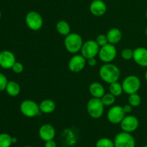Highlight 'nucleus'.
Instances as JSON below:
<instances>
[{
    "label": "nucleus",
    "mask_w": 147,
    "mask_h": 147,
    "mask_svg": "<svg viewBox=\"0 0 147 147\" xmlns=\"http://www.w3.org/2000/svg\"><path fill=\"white\" fill-rule=\"evenodd\" d=\"M21 113L27 118H34L40 114V110L38 104L32 99H25L20 105Z\"/></svg>",
    "instance_id": "nucleus-5"
},
{
    "label": "nucleus",
    "mask_w": 147,
    "mask_h": 147,
    "mask_svg": "<svg viewBox=\"0 0 147 147\" xmlns=\"http://www.w3.org/2000/svg\"><path fill=\"white\" fill-rule=\"evenodd\" d=\"M64 44L67 52L75 54L81 50L83 44V38L78 33H70L65 37Z\"/></svg>",
    "instance_id": "nucleus-2"
},
{
    "label": "nucleus",
    "mask_w": 147,
    "mask_h": 147,
    "mask_svg": "<svg viewBox=\"0 0 147 147\" xmlns=\"http://www.w3.org/2000/svg\"><path fill=\"white\" fill-rule=\"evenodd\" d=\"M99 76L103 82L110 84L113 82H119L121 76V71L116 65L112 63H106L100 66Z\"/></svg>",
    "instance_id": "nucleus-1"
},
{
    "label": "nucleus",
    "mask_w": 147,
    "mask_h": 147,
    "mask_svg": "<svg viewBox=\"0 0 147 147\" xmlns=\"http://www.w3.org/2000/svg\"><path fill=\"white\" fill-rule=\"evenodd\" d=\"M123 92L127 95L137 93L141 87V80L136 75H129L126 76L121 83Z\"/></svg>",
    "instance_id": "nucleus-4"
},
{
    "label": "nucleus",
    "mask_w": 147,
    "mask_h": 147,
    "mask_svg": "<svg viewBox=\"0 0 147 147\" xmlns=\"http://www.w3.org/2000/svg\"><path fill=\"white\" fill-rule=\"evenodd\" d=\"M109 91H110V93L112 94L116 97L121 96L123 92L122 84L119 83V82L110 84V85H109Z\"/></svg>",
    "instance_id": "nucleus-22"
},
{
    "label": "nucleus",
    "mask_w": 147,
    "mask_h": 147,
    "mask_svg": "<svg viewBox=\"0 0 147 147\" xmlns=\"http://www.w3.org/2000/svg\"><path fill=\"white\" fill-rule=\"evenodd\" d=\"M97 43V44L100 47H103V46H106L109 43V40H108L107 36L106 35L104 34H99L96 37V40H95Z\"/></svg>",
    "instance_id": "nucleus-28"
},
{
    "label": "nucleus",
    "mask_w": 147,
    "mask_h": 147,
    "mask_svg": "<svg viewBox=\"0 0 147 147\" xmlns=\"http://www.w3.org/2000/svg\"><path fill=\"white\" fill-rule=\"evenodd\" d=\"M38 134L40 138L45 142L54 139L56 135V131L53 125L50 123H45L39 128Z\"/></svg>",
    "instance_id": "nucleus-14"
},
{
    "label": "nucleus",
    "mask_w": 147,
    "mask_h": 147,
    "mask_svg": "<svg viewBox=\"0 0 147 147\" xmlns=\"http://www.w3.org/2000/svg\"><path fill=\"white\" fill-rule=\"evenodd\" d=\"M44 147H57V144L55 141L53 140H50L45 142Z\"/></svg>",
    "instance_id": "nucleus-31"
},
{
    "label": "nucleus",
    "mask_w": 147,
    "mask_h": 147,
    "mask_svg": "<svg viewBox=\"0 0 147 147\" xmlns=\"http://www.w3.org/2000/svg\"><path fill=\"white\" fill-rule=\"evenodd\" d=\"M144 77H145V79H146V82H147V70L146 71V72H145Z\"/></svg>",
    "instance_id": "nucleus-35"
},
{
    "label": "nucleus",
    "mask_w": 147,
    "mask_h": 147,
    "mask_svg": "<svg viewBox=\"0 0 147 147\" xmlns=\"http://www.w3.org/2000/svg\"><path fill=\"white\" fill-rule=\"evenodd\" d=\"M139 125V121L136 116L132 115H128L124 117L120 123L122 131L127 133L134 132Z\"/></svg>",
    "instance_id": "nucleus-11"
},
{
    "label": "nucleus",
    "mask_w": 147,
    "mask_h": 147,
    "mask_svg": "<svg viewBox=\"0 0 147 147\" xmlns=\"http://www.w3.org/2000/svg\"><path fill=\"white\" fill-rule=\"evenodd\" d=\"M23 147H33V146H24Z\"/></svg>",
    "instance_id": "nucleus-37"
},
{
    "label": "nucleus",
    "mask_w": 147,
    "mask_h": 147,
    "mask_svg": "<svg viewBox=\"0 0 147 147\" xmlns=\"http://www.w3.org/2000/svg\"><path fill=\"white\" fill-rule=\"evenodd\" d=\"M12 144V136L7 133H0V147H11Z\"/></svg>",
    "instance_id": "nucleus-23"
},
{
    "label": "nucleus",
    "mask_w": 147,
    "mask_h": 147,
    "mask_svg": "<svg viewBox=\"0 0 147 147\" xmlns=\"http://www.w3.org/2000/svg\"><path fill=\"white\" fill-rule=\"evenodd\" d=\"M126 114L120 105H113L107 112V119L112 124H120Z\"/></svg>",
    "instance_id": "nucleus-10"
},
{
    "label": "nucleus",
    "mask_w": 147,
    "mask_h": 147,
    "mask_svg": "<svg viewBox=\"0 0 147 147\" xmlns=\"http://www.w3.org/2000/svg\"><path fill=\"white\" fill-rule=\"evenodd\" d=\"M134 55V50L129 48H126L122 50L121 53V56L122 59L124 60H131L133 59Z\"/></svg>",
    "instance_id": "nucleus-27"
},
{
    "label": "nucleus",
    "mask_w": 147,
    "mask_h": 147,
    "mask_svg": "<svg viewBox=\"0 0 147 147\" xmlns=\"http://www.w3.org/2000/svg\"><path fill=\"white\" fill-rule=\"evenodd\" d=\"M5 91L10 97H17L20 93V86L14 81H9Z\"/></svg>",
    "instance_id": "nucleus-20"
},
{
    "label": "nucleus",
    "mask_w": 147,
    "mask_h": 147,
    "mask_svg": "<svg viewBox=\"0 0 147 147\" xmlns=\"http://www.w3.org/2000/svg\"><path fill=\"white\" fill-rule=\"evenodd\" d=\"M11 70L15 74H21L24 71V65L19 61H16L13 65Z\"/></svg>",
    "instance_id": "nucleus-30"
},
{
    "label": "nucleus",
    "mask_w": 147,
    "mask_h": 147,
    "mask_svg": "<svg viewBox=\"0 0 147 147\" xmlns=\"http://www.w3.org/2000/svg\"><path fill=\"white\" fill-rule=\"evenodd\" d=\"M17 142V138L16 137H12V144H16Z\"/></svg>",
    "instance_id": "nucleus-34"
},
{
    "label": "nucleus",
    "mask_w": 147,
    "mask_h": 147,
    "mask_svg": "<svg viewBox=\"0 0 147 147\" xmlns=\"http://www.w3.org/2000/svg\"><path fill=\"white\" fill-rule=\"evenodd\" d=\"M117 56V50L114 45L108 43L100 48L98 53L99 59L104 63H111Z\"/></svg>",
    "instance_id": "nucleus-8"
},
{
    "label": "nucleus",
    "mask_w": 147,
    "mask_h": 147,
    "mask_svg": "<svg viewBox=\"0 0 147 147\" xmlns=\"http://www.w3.org/2000/svg\"><path fill=\"white\" fill-rule=\"evenodd\" d=\"M25 23L29 29L33 31H37L43 25L42 17L37 12L30 11L26 14Z\"/></svg>",
    "instance_id": "nucleus-6"
},
{
    "label": "nucleus",
    "mask_w": 147,
    "mask_h": 147,
    "mask_svg": "<svg viewBox=\"0 0 147 147\" xmlns=\"http://www.w3.org/2000/svg\"><path fill=\"white\" fill-rule=\"evenodd\" d=\"M40 112L45 114H50L54 112L56 108V104L53 99H45L42 101L40 104Z\"/></svg>",
    "instance_id": "nucleus-19"
},
{
    "label": "nucleus",
    "mask_w": 147,
    "mask_h": 147,
    "mask_svg": "<svg viewBox=\"0 0 147 147\" xmlns=\"http://www.w3.org/2000/svg\"><path fill=\"white\" fill-rule=\"evenodd\" d=\"M115 147H136V141L131 133L121 131L115 136Z\"/></svg>",
    "instance_id": "nucleus-7"
},
{
    "label": "nucleus",
    "mask_w": 147,
    "mask_h": 147,
    "mask_svg": "<svg viewBox=\"0 0 147 147\" xmlns=\"http://www.w3.org/2000/svg\"><path fill=\"white\" fill-rule=\"evenodd\" d=\"M90 94L93 97L100 98L105 95V88L100 83L97 82H93L90 84L88 88Z\"/></svg>",
    "instance_id": "nucleus-17"
},
{
    "label": "nucleus",
    "mask_w": 147,
    "mask_h": 147,
    "mask_svg": "<svg viewBox=\"0 0 147 147\" xmlns=\"http://www.w3.org/2000/svg\"><path fill=\"white\" fill-rule=\"evenodd\" d=\"M146 20H147V10H146Z\"/></svg>",
    "instance_id": "nucleus-39"
},
{
    "label": "nucleus",
    "mask_w": 147,
    "mask_h": 147,
    "mask_svg": "<svg viewBox=\"0 0 147 147\" xmlns=\"http://www.w3.org/2000/svg\"><path fill=\"white\" fill-rule=\"evenodd\" d=\"M1 10H0V19H1Z\"/></svg>",
    "instance_id": "nucleus-38"
},
{
    "label": "nucleus",
    "mask_w": 147,
    "mask_h": 147,
    "mask_svg": "<svg viewBox=\"0 0 147 147\" xmlns=\"http://www.w3.org/2000/svg\"><path fill=\"white\" fill-rule=\"evenodd\" d=\"M17 61L15 55L9 50L0 52V66L4 69H11L13 65Z\"/></svg>",
    "instance_id": "nucleus-13"
},
{
    "label": "nucleus",
    "mask_w": 147,
    "mask_h": 147,
    "mask_svg": "<svg viewBox=\"0 0 147 147\" xmlns=\"http://www.w3.org/2000/svg\"><path fill=\"white\" fill-rule=\"evenodd\" d=\"M8 82L9 81L7 79V76L0 72V92L5 90Z\"/></svg>",
    "instance_id": "nucleus-29"
},
{
    "label": "nucleus",
    "mask_w": 147,
    "mask_h": 147,
    "mask_svg": "<svg viewBox=\"0 0 147 147\" xmlns=\"http://www.w3.org/2000/svg\"><path fill=\"white\" fill-rule=\"evenodd\" d=\"M99 50L100 46L97 44L96 40H89L83 43L80 52L82 56L88 60L91 58H96L98 55Z\"/></svg>",
    "instance_id": "nucleus-9"
},
{
    "label": "nucleus",
    "mask_w": 147,
    "mask_h": 147,
    "mask_svg": "<svg viewBox=\"0 0 147 147\" xmlns=\"http://www.w3.org/2000/svg\"><path fill=\"white\" fill-rule=\"evenodd\" d=\"M90 12L96 17H101L107 11V6L103 0H93L90 4Z\"/></svg>",
    "instance_id": "nucleus-16"
},
{
    "label": "nucleus",
    "mask_w": 147,
    "mask_h": 147,
    "mask_svg": "<svg viewBox=\"0 0 147 147\" xmlns=\"http://www.w3.org/2000/svg\"><path fill=\"white\" fill-rule=\"evenodd\" d=\"M56 30L59 34L65 37L70 33V26L65 20H60L56 24Z\"/></svg>",
    "instance_id": "nucleus-21"
},
{
    "label": "nucleus",
    "mask_w": 147,
    "mask_h": 147,
    "mask_svg": "<svg viewBox=\"0 0 147 147\" xmlns=\"http://www.w3.org/2000/svg\"><path fill=\"white\" fill-rule=\"evenodd\" d=\"M128 102H129V105H131L133 108L138 107L140 105L141 102H142V98L138 93H134L129 95Z\"/></svg>",
    "instance_id": "nucleus-25"
},
{
    "label": "nucleus",
    "mask_w": 147,
    "mask_h": 147,
    "mask_svg": "<svg viewBox=\"0 0 147 147\" xmlns=\"http://www.w3.org/2000/svg\"><path fill=\"white\" fill-rule=\"evenodd\" d=\"M104 105L99 98L92 97L87 103V111L88 115L94 119L100 118L104 112Z\"/></svg>",
    "instance_id": "nucleus-3"
},
{
    "label": "nucleus",
    "mask_w": 147,
    "mask_h": 147,
    "mask_svg": "<svg viewBox=\"0 0 147 147\" xmlns=\"http://www.w3.org/2000/svg\"><path fill=\"white\" fill-rule=\"evenodd\" d=\"M87 63L89 66H91V67H93V66H95L97 64V61H96V58H91V59H88Z\"/></svg>",
    "instance_id": "nucleus-33"
},
{
    "label": "nucleus",
    "mask_w": 147,
    "mask_h": 147,
    "mask_svg": "<svg viewBox=\"0 0 147 147\" xmlns=\"http://www.w3.org/2000/svg\"><path fill=\"white\" fill-rule=\"evenodd\" d=\"M109 43L112 45H115L119 43L122 38V33L119 28L113 27L110 29L106 33Z\"/></svg>",
    "instance_id": "nucleus-18"
},
{
    "label": "nucleus",
    "mask_w": 147,
    "mask_h": 147,
    "mask_svg": "<svg viewBox=\"0 0 147 147\" xmlns=\"http://www.w3.org/2000/svg\"><path fill=\"white\" fill-rule=\"evenodd\" d=\"M123 108L126 114L131 113V112H132V110H133V107H132L131 105H129V104L125 105L124 106H123Z\"/></svg>",
    "instance_id": "nucleus-32"
},
{
    "label": "nucleus",
    "mask_w": 147,
    "mask_h": 147,
    "mask_svg": "<svg viewBox=\"0 0 147 147\" xmlns=\"http://www.w3.org/2000/svg\"><path fill=\"white\" fill-rule=\"evenodd\" d=\"M133 59L136 64L142 67H147V48L138 47L134 50Z\"/></svg>",
    "instance_id": "nucleus-15"
},
{
    "label": "nucleus",
    "mask_w": 147,
    "mask_h": 147,
    "mask_svg": "<svg viewBox=\"0 0 147 147\" xmlns=\"http://www.w3.org/2000/svg\"><path fill=\"white\" fill-rule=\"evenodd\" d=\"M145 33H146V35L147 36V27H146V30H145Z\"/></svg>",
    "instance_id": "nucleus-36"
},
{
    "label": "nucleus",
    "mask_w": 147,
    "mask_h": 147,
    "mask_svg": "<svg viewBox=\"0 0 147 147\" xmlns=\"http://www.w3.org/2000/svg\"><path fill=\"white\" fill-rule=\"evenodd\" d=\"M142 147H147V145H145V146H142Z\"/></svg>",
    "instance_id": "nucleus-40"
},
{
    "label": "nucleus",
    "mask_w": 147,
    "mask_h": 147,
    "mask_svg": "<svg viewBox=\"0 0 147 147\" xmlns=\"http://www.w3.org/2000/svg\"><path fill=\"white\" fill-rule=\"evenodd\" d=\"M102 102L104 105V106H111L113 104L115 103V101H116V97L113 96L112 94H111L110 92L107 94H105L101 98Z\"/></svg>",
    "instance_id": "nucleus-26"
},
{
    "label": "nucleus",
    "mask_w": 147,
    "mask_h": 147,
    "mask_svg": "<svg viewBox=\"0 0 147 147\" xmlns=\"http://www.w3.org/2000/svg\"><path fill=\"white\" fill-rule=\"evenodd\" d=\"M96 147H115V146L113 140L103 137V138H99L96 141Z\"/></svg>",
    "instance_id": "nucleus-24"
},
{
    "label": "nucleus",
    "mask_w": 147,
    "mask_h": 147,
    "mask_svg": "<svg viewBox=\"0 0 147 147\" xmlns=\"http://www.w3.org/2000/svg\"><path fill=\"white\" fill-rule=\"evenodd\" d=\"M87 60L82 55H75L68 62V69L73 73H78L86 67Z\"/></svg>",
    "instance_id": "nucleus-12"
}]
</instances>
